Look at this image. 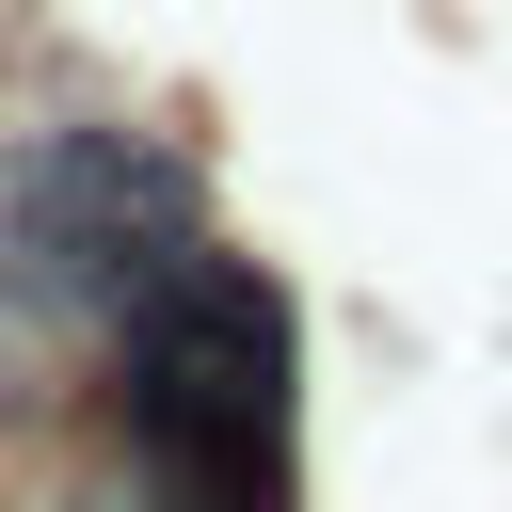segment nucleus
<instances>
[{"label":"nucleus","instance_id":"3","mask_svg":"<svg viewBox=\"0 0 512 512\" xmlns=\"http://www.w3.org/2000/svg\"><path fill=\"white\" fill-rule=\"evenodd\" d=\"M0 16H16V0H0Z\"/></svg>","mask_w":512,"mask_h":512},{"label":"nucleus","instance_id":"2","mask_svg":"<svg viewBox=\"0 0 512 512\" xmlns=\"http://www.w3.org/2000/svg\"><path fill=\"white\" fill-rule=\"evenodd\" d=\"M176 256H192V176H176L160 144L48 128V144L0 160V304H16V320L112 336Z\"/></svg>","mask_w":512,"mask_h":512},{"label":"nucleus","instance_id":"1","mask_svg":"<svg viewBox=\"0 0 512 512\" xmlns=\"http://www.w3.org/2000/svg\"><path fill=\"white\" fill-rule=\"evenodd\" d=\"M112 416L160 512H272L288 496V304L192 240L112 320Z\"/></svg>","mask_w":512,"mask_h":512}]
</instances>
